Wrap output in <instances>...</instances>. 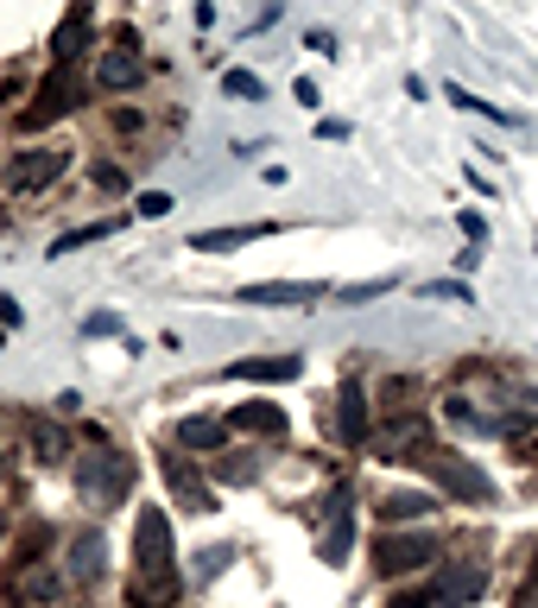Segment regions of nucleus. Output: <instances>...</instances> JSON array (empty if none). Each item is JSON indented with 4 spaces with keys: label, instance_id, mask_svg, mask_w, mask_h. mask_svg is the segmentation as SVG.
Instances as JSON below:
<instances>
[{
    "label": "nucleus",
    "instance_id": "obj_1",
    "mask_svg": "<svg viewBox=\"0 0 538 608\" xmlns=\"http://www.w3.org/2000/svg\"><path fill=\"white\" fill-rule=\"evenodd\" d=\"M178 551H172V520L159 507H140L134 520V576H127V603L134 608H172L178 603Z\"/></svg>",
    "mask_w": 538,
    "mask_h": 608
},
{
    "label": "nucleus",
    "instance_id": "obj_2",
    "mask_svg": "<svg viewBox=\"0 0 538 608\" xmlns=\"http://www.w3.org/2000/svg\"><path fill=\"white\" fill-rule=\"evenodd\" d=\"M127 488H134V457H121V450H83V463H76V495L83 501L121 507Z\"/></svg>",
    "mask_w": 538,
    "mask_h": 608
},
{
    "label": "nucleus",
    "instance_id": "obj_3",
    "mask_svg": "<svg viewBox=\"0 0 538 608\" xmlns=\"http://www.w3.org/2000/svg\"><path fill=\"white\" fill-rule=\"evenodd\" d=\"M412 463L425 469L430 482L443 488V495H456V501H468V507H481V501H495V482L481 475V469L468 463V457H456V450H437V444H425Z\"/></svg>",
    "mask_w": 538,
    "mask_h": 608
},
{
    "label": "nucleus",
    "instance_id": "obj_4",
    "mask_svg": "<svg viewBox=\"0 0 538 608\" xmlns=\"http://www.w3.org/2000/svg\"><path fill=\"white\" fill-rule=\"evenodd\" d=\"M481 590H488V571H481V564H450V571L430 576L425 590H405V596H393L387 608H468Z\"/></svg>",
    "mask_w": 538,
    "mask_h": 608
},
{
    "label": "nucleus",
    "instance_id": "obj_5",
    "mask_svg": "<svg viewBox=\"0 0 538 608\" xmlns=\"http://www.w3.org/2000/svg\"><path fill=\"white\" fill-rule=\"evenodd\" d=\"M323 507H329V513H323V533H317V558H323V564H342L349 545H355V488L336 482Z\"/></svg>",
    "mask_w": 538,
    "mask_h": 608
},
{
    "label": "nucleus",
    "instance_id": "obj_6",
    "mask_svg": "<svg viewBox=\"0 0 538 608\" xmlns=\"http://www.w3.org/2000/svg\"><path fill=\"white\" fill-rule=\"evenodd\" d=\"M76 96H83V83H76V71L71 64H58V71L45 76V83H38V96H33V108H26V114H20V127H51V121H64V114H71L76 108Z\"/></svg>",
    "mask_w": 538,
    "mask_h": 608
},
{
    "label": "nucleus",
    "instance_id": "obj_7",
    "mask_svg": "<svg viewBox=\"0 0 538 608\" xmlns=\"http://www.w3.org/2000/svg\"><path fill=\"white\" fill-rule=\"evenodd\" d=\"M430 558H437L430 533H380V545H374V571L380 576H405L418 564H430Z\"/></svg>",
    "mask_w": 538,
    "mask_h": 608
},
{
    "label": "nucleus",
    "instance_id": "obj_8",
    "mask_svg": "<svg viewBox=\"0 0 538 608\" xmlns=\"http://www.w3.org/2000/svg\"><path fill=\"white\" fill-rule=\"evenodd\" d=\"M64 165H71V152H51V146H33V152H13V165H7V190H45L51 178H64Z\"/></svg>",
    "mask_w": 538,
    "mask_h": 608
},
{
    "label": "nucleus",
    "instance_id": "obj_9",
    "mask_svg": "<svg viewBox=\"0 0 538 608\" xmlns=\"http://www.w3.org/2000/svg\"><path fill=\"white\" fill-rule=\"evenodd\" d=\"M329 286L317 280H266V286H241V305H317Z\"/></svg>",
    "mask_w": 538,
    "mask_h": 608
},
{
    "label": "nucleus",
    "instance_id": "obj_10",
    "mask_svg": "<svg viewBox=\"0 0 538 608\" xmlns=\"http://www.w3.org/2000/svg\"><path fill=\"white\" fill-rule=\"evenodd\" d=\"M134 51H140L134 33H121V45L96 64V83H102V89H134V76H140V58H134Z\"/></svg>",
    "mask_w": 538,
    "mask_h": 608
},
{
    "label": "nucleus",
    "instance_id": "obj_11",
    "mask_svg": "<svg viewBox=\"0 0 538 608\" xmlns=\"http://www.w3.org/2000/svg\"><path fill=\"white\" fill-rule=\"evenodd\" d=\"M304 356H253V361H228V381H298Z\"/></svg>",
    "mask_w": 538,
    "mask_h": 608
},
{
    "label": "nucleus",
    "instance_id": "obj_12",
    "mask_svg": "<svg viewBox=\"0 0 538 608\" xmlns=\"http://www.w3.org/2000/svg\"><path fill=\"white\" fill-rule=\"evenodd\" d=\"M329 425L342 431V444H367V406H361V387H355V381H342V394H336V412H329Z\"/></svg>",
    "mask_w": 538,
    "mask_h": 608
},
{
    "label": "nucleus",
    "instance_id": "obj_13",
    "mask_svg": "<svg viewBox=\"0 0 538 608\" xmlns=\"http://www.w3.org/2000/svg\"><path fill=\"white\" fill-rule=\"evenodd\" d=\"M165 482H172V495H178L190 513H215V495L197 482V469L190 463H178V457H165Z\"/></svg>",
    "mask_w": 538,
    "mask_h": 608
},
{
    "label": "nucleus",
    "instance_id": "obj_14",
    "mask_svg": "<svg viewBox=\"0 0 538 608\" xmlns=\"http://www.w3.org/2000/svg\"><path fill=\"white\" fill-rule=\"evenodd\" d=\"M273 235V222H241V228H203L190 248L197 253H228V248H248V241H266Z\"/></svg>",
    "mask_w": 538,
    "mask_h": 608
},
{
    "label": "nucleus",
    "instance_id": "obj_15",
    "mask_svg": "<svg viewBox=\"0 0 538 608\" xmlns=\"http://www.w3.org/2000/svg\"><path fill=\"white\" fill-rule=\"evenodd\" d=\"M102 533H76L71 538V558H64V571H71V583H96L102 576Z\"/></svg>",
    "mask_w": 538,
    "mask_h": 608
},
{
    "label": "nucleus",
    "instance_id": "obj_16",
    "mask_svg": "<svg viewBox=\"0 0 538 608\" xmlns=\"http://www.w3.org/2000/svg\"><path fill=\"white\" fill-rule=\"evenodd\" d=\"M228 431H260V437H279L286 431V406H235Z\"/></svg>",
    "mask_w": 538,
    "mask_h": 608
},
{
    "label": "nucleus",
    "instance_id": "obj_17",
    "mask_svg": "<svg viewBox=\"0 0 538 608\" xmlns=\"http://www.w3.org/2000/svg\"><path fill=\"white\" fill-rule=\"evenodd\" d=\"M89 20H96V13H89V0H76L71 13H64V26H58V33H51V51H58V64H71L76 51V38H89Z\"/></svg>",
    "mask_w": 538,
    "mask_h": 608
},
{
    "label": "nucleus",
    "instance_id": "obj_18",
    "mask_svg": "<svg viewBox=\"0 0 538 608\" xmlns=\"http://www.w3.org/2000/svg\"><path fill=\"white\" fill-rule=\"evenodd\" d=\"M430 495H387V501H380V520H387V526H405V520H425L430 513Z\"/></svg>",
    "mask_w": 538,
    "mask_h": 608
},
{
    "label": "nucleus",
    "instance_id": "obj_19",
    "mask_svg": "<svg viewBox=\"0 0 538 608\" xmlns=\"http://www.w3.org/2000/svg\"><path fill=\"white\" fill-rule=\"evenodd\" d=\"M33 444H38V463H58V457L71 450V437L51 425V419H33Z\"/></svg>",
    "mask_w": 538,
    "mask_h": 608
},
{
    "label": "nucleus",
    "instance_id": "obj_20",
    "mask_svg": "<svg viewBox=\"0 0 538 608\" xmlns=\"http://www.w3.org/2000/svg\"><path fill=\"white\" fill-rule=\"evenodd\" d=\"M178 444L184 450H215V444H222V425H215V419H184Z\"/></svg>",
    "mask_w": 538,
    "mask_h": 608
},
{
    "label": "nucleus",
    "instance_id": "obj_21",
    "mask_svg": "<svg viewBox=\"0 0 538 608\" xmlns=\"http://www.w3.org/2000/svg\"><path fill=\"white\" fill-rule=\"evenodd\" d=\"M102 235H114V222H89V228H71V235H58V241H51V253H76L83 241H102Z\"/></svg>",
    "mask_w": 538,
    "mask_h": 608
},
{
    "label": "nucleus",
    "instance_id": "obj_22",
    "mask_svg": "<svg viewBox=\"0 0 538 608\" xmlns=\"http://www.w3.org/2000/svg\"><path fill=\"white\" fill-rule=\"evenodd\" d=\"M222 89H228V96H241V102H260V96H266V89H260V76H248V71H228V76H222Z\"/></svg>",
    "mask_w": 538,
    "mask_h": 608
},
{
    "label": "nucleus",
    "instance_id": "obj_23",
    "mask_svg": "<svg viewBox=\"0 0 538 608\" xmlns=\"http://www.w3.org/2000/svg\"><path fill=\"white\" fill-rule=\"evenodd\" d=\"M387 286H393V280H367V286H342V291H336V305H367V298H380Z\"/></svg>",
    "mask_w": 538,
    "mask_h": 608
},
{
    "label": "nucleus",
    "instance_id": "obj_24",
    "mask_svg": "<svg viewBox=\"0 0 538 608\" xmlns=\"http://www.w3.org/2000/svg\"><path fill=\"white\" fill-rule=\"evenodd\" d=\"M228 558H235V545H210V551L197 558V576H215V571H228Z\"/></svg>",
    "mask_w": 538,
    "mask_h": 608
},
{
    "label": "nucleus",
    "instance_id": "obj_25",
    "mask_svg": "<svg viewBox=\"0 0 538 608\" xmlns=\"http://www.w3.org/2000/svg\"><path fill=\"white\" fill-rule=\"evenodd\" d=\"M26 596H33V603H58V576L33 571V576H26Z\"/></svg>",
    "mask_w": 538,
    "mask_h": 608
},
{
    "label": "nucleus",
    "instance_id": "obj_26",
    "mask_svg": "<svg viewBox=\"0 0 538 608\" xmlns=\"http://www.w3.org/2000/svg\"><path fill=\"white\" fill-rule=\"evenodd\" d=\"M430 298H450V305H468V286H463V280H430Z\"/></svg>",
    "mask_w": 538,
    "mask_h": 608
},
{
    "label": "nucleus",
    "instance_id": "obj_27",
    "mask_svg": "<svg viewBox=\"0 0 538 608\" xmlns=\"http://www.w3.org/2000/svg\"><path fill=\"white\" fill-rule=\"evenodd\" d=\"M140 215H146V222H159V215H172V197H165V190H146V197H140Z\"/></svg>",
    "mask_w": 538,
    "mask_h": 608
},
{
    "label": "nucleus",
    "instance_id": "obj_28",
    "mask_svg": "<svg viewBox=\"0 0 538 608\" xmlns=\"http://www.w3.org/2000/svg\"><path fill=\"white\" fill-rule=\"evenodd\" d=\"M215 475H222V482H253L260 469H253V463H215Z\"/></svg>",
    "mask_w": 538,
    "mask_h": 608
},
{
    "label": "nucleus",
    "instance_id": "obj_29",
    "mask_svg": "<svg viewBox=\"0 0 538 608\" xmlns=\"http://www.w3.org/2000/svg\"><path fill=\"white\" fill-rule=\"evenodd\" d=\"M13 323H20V305H13V298H0V330H13Z\"/></svg>",
    "mask_w": 538,
    "mask_h": 608
},
{
    "label": "nucleus",
    "instance_id": "obj_30",
    "mask_svg": "<svg viewBox=\"0 0 538 608\" xmlns=\"http://www.w3.org/2000/svg\"><path fill=\"white\" fill-rule=\"evenodd\" d=\"M533 583H538V551H533Z\"/></svg>",
    "mask_w": 538,
    "mask_h": 608
},
{
    "label": "nucleus",
    "instance_id": "obj_31",
    "mask_svg": "<svg viewBox=\"0 0 538 608\" xmlns=\"http://www.w3.org/2000/svg\"><path fill=\"white\" fill-rule=\"evenodd\" d=\"M0 533H7V526H0Z\"/></svg>",
    "mask_w": 538,
    "mask_h": 608
}]
</instances>
